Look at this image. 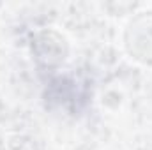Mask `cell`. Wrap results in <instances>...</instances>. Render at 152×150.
I'll list each match as a JSON object with an SVG mask.
<instances>
[{"label":"cell","mask_w":152,"mask_h":150,"mask_svg":"<svg viewBox=\"0 0 152 150\" xmlns=\"http://www.w3.org/2000/svg\"><path fill=\"white\" fill-rule=\"evenodd\" d=\"M129 51L142 60H152V16H140L129 25Z\"/></svg>","instance_id":"6da1fadb"}]
</instances>
